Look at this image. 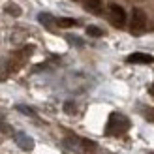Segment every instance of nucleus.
I'll return each mask as SVG.
<instances>
[{"instance_id": "2", "label": "nucleus", "mask_w": 154, "mask_h": 154, "mask_svg": "<svg viewBox=\"0 0 154 154\" xmlns=\"http://www.w3.org/2000/svg\"><path fill=\"white\" fill-rule=\"evenodd\" d=\"M145 26H147V15L141 8H134L132 10V32L134 34H141Z\"/></svg>"}, {"instance_id": "3", "label": "nucleus", "mask_w": 154, "mask_h": 154, "mask_svg": "<svg viewBox=\"0 0 154 154\" xmlns=\"http://www.w3.org/2000/svg\"><path fill=\"white\" fill-rule=\"evenodd\" d=\"M109 11H111V21H113V25L119 26V28L124 26V23H126V11L122 10L119 4H111V6H109Z\"/></svg>"}, {"instance_id": "7", "label": "nucleus", "mask_w": 154, "mask_h": 154, "mask_svg": "<svg viewBox=\"0 0 154 154\" xmlns=\"http://www.w3.org/2000/svg\"><path fill=\"white\" fill-rule=\"evenodd\" d=\"M4 11L8 13V15H11V17H19V15L23 13V10L15 4V2H6V6H4Z\"/></svg>"}, {"instance_id": "14", "label": "nucleus", "mask_w": 154, "mask_h": 154, "mask_svg": "<svg viewBox=\"0 0 154 154\" xmlns=\"http://www.w3.org/2000/svg\"><path fill=\"white\" fill-rule=\"evenodd\" d=\"M150 94L154 96V85H152V87H150Z\"/></svg>"}, {"instance_id": "12", "label": "nucleus", "mask_w": 154, "mask_h": 154, "mask_svg": "<svg viewBox=\"0 0 154 154\" xmlns=\"http://www.w3.org/2000/svg\"><path fill=\"white\" fill-rule=\"evenodd\" d=\"M17 111H21V113L28 115V117H34V111L30 109V107H26V105H17Z\"/></svg>"}, {"instance_id": "4", "label": "nucleus", "mask_w": 154, "mask_h": 154, "mask_svg": "<svg viewBox=\"0 0 154 154\" xmlns=\"http://www.w3.org/2000/svg\"><path fill=\"white\" fill-rule=\"evenodd\" d=\"M15 143H17L19 149L26 150V152H30V150L34 149V139H32L30 135L23 134V132H17V134H15Z\"/></svg>"}, {"instance_id": "6", "label": "nucleus", "mask_w": 154, "mask_h": 154, "mask_svg": "<svg viewBox=\"0 0 154 154\" xmlns=\"http://www.w3.org/2000/svg\"><path fill=\"white\" fill-rule=\"evenodd\" d=\"M85 8L90 11V13H102V0H85Z\"/></svg>"}, {"instance_id": "1", "label": "nucleus", "mask_w": 154, "mask_h": 154, "mask_svg": "<svg viewBox=\"0 0 154 154\" xmlns=\"http://www.w3.org/2000/svg\"><path fill=\"white\" fill-rule=\"evenodd\" d=\"M130 128V120L120 113H111L109 120H107L105 126V134L107 135H122L124 132H128Z\"/></svg>"}, {"instance_id": "5", "label": "nucleus", "mask_w": 154, "mask_h": 154, "mask_svg": "<svg viewBox=\"0 0 154 154\" xmlns=\"http://www.w3.org/2000/svg\"><path fill=\"white\" fill-rule=\"evenodd\" d=\"M126 62H130V64H152L154 57L147 55V53H132V55L126 58Z\"/></svg>"}, {"instance_id": "9", "label": "nucleus", "mask_w": 154, "mask_h": 154, "mask_svg": "<svg viewBox=\"0 0 154 154\" xmlns=\"http://www.w3.org/2000/svg\"><path fill=\"white\" fill-rule=\"evenodd\" d=\"M57 25H58L60 28H70V26H75V25H77V21L72 19V17H62V19L57 21Z\"/></svg>"}, {"instance_id": "8", "label": "nucleus", "mask_w": 154, "mask_h": 154, "mask_svg": "<svg viewBox=\"0 0 154 154\" xmlns=\"http://www.w3.org/2000/svg\"><path fill=\"white\" fill-rule=\"evenodd\" d=\"M38 21H40L45 28H53V23H55V19H53L49 13H40L38 15Z\"/></svg>"}, {"instance_id": "11", "label": "nucleus", "mask_w": 154, "mask_h": 154, "mask_svg": "<svg viewBox=\"0 0 154 154\" xmlns=\"http://www.w3.org/2000/svg\"><path fill=\"white\" fill-rule=\"evenodd\" d=\"M64 111H66L68 115H73V113H75V103H73V102H66V103H64Z\"/></svg>"}, {"instance_id": "13", "label": "nucleus", "mask_w": 154, "mask_h": 154, "mask_svg": "<svg viewBox=\"0 0 154 154\" xmlns=\"http://www.w3.org/2000/svg\"><path fill=\"white\" fill-rule=\"evenodd\" d=\"M68 42H72V43H75V45H83L81 40H77V36H68Z\"/></svg>"}, {"instance_id": "10", "label": "nucleus", "mask_w": 154, "mask_h": 154, "mask_svg": "<svg viewBox=\"0 0 154 154\" xmlns=\"http://www.w3.org/2000/svg\"><path fill=\"white\" fill-rule=\"evenodd\" d=\"M87 34L92 38H100V36H103V30L98 26H87Z\"/></svg>"}]
</instances>
